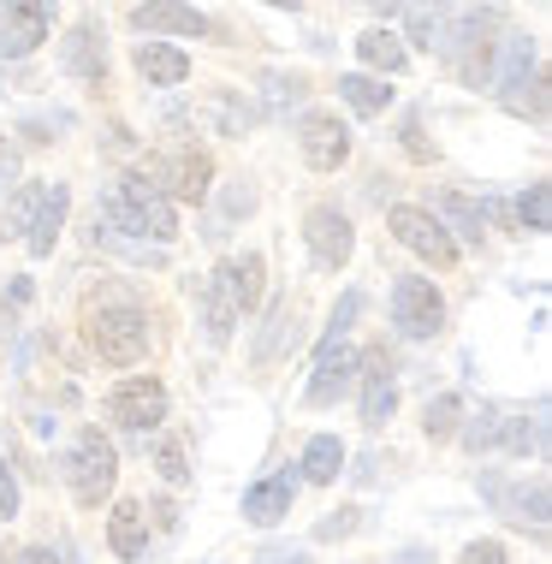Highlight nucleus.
<instances>
[{
	"mask_svg": "<svg viewBox=\"0 0 552 564\" xmlns=\"http://www.w3.org/2000/svg\"><path fill=\"white\" fill-rule=\"evenodd\" d=\"M12 178H19V149L0 143V191H12Z\"/></svg>",
	"mask_w": 552,
	"mask_h": 564,
	"instance_id": "36",
	"label": "nucleus"
},
{
	"mask_svg": "<svg viewBox=\"0 0 552 564\" xmlns=\"http://www.w3.org/2000/svg\"><path fill=\"white\" fill-rule=\"evenodd\" d=\"M280 345H291V310H285V303L273 310V322H268V333H262V345H256V362H273V357H280Z\"/></svg>",
	"mask_w": 552,
	"mask_h": 564,
	"instance_id": "31",
	"label": "nucleus"
},
{
	"mask_svg": "<svg viewBox=\"0 0 552 564\" xmlns=\"http://www.w3.org/2000/svg\"><path fill=\"white\" fill-rule=\"evenodd\" d=\"M155 469H161V476L166 481H191V440H184V434H166L161 440V452H155Z\"/></svg>",
	"mask_w": 552,
	"mask_h": 564,
	"instance_id": "27",
	"label": "nucleus"
},
{
	"mask_svg": "<svg viewBox=\"0 0 552 564\" xmlns=\"http://www.w3.org/2000/svg\"><path fill=\"white\" fill-rule=\"evenodd\" d=\"M291 499H297V476H291V469H280V476L256 481L250 494H243V517H250L256 529H268V523H280V517L291 511Z\"/></svg>",
	"mask_w": 552,
	"mask_h": 564,
	"instance_id": "13",
	"label": "nucleus"
},
{
	"mask_svg": "<svg viewBox=\"0 0 552 564\" xmlns=\"http://www.w3.org/2000/svg\"><path fill=\"white\" fill-rule=\"evenodd\" d=\"M143 178L166 196V203H203V196H208V178H214V161H208V149L166 143V149H155V155H149Z\"/></svg>",
	"mask_w": 552,
	"mask_h": 564,
	"instance_id": "3",
	"label": "nucleus"
},
{
	"mask_svg": "<svg viewBox=\"0 0 552 564\" xmlns=\"http://www.w3.org/2000/svg\"><path fill=\"white\" fill-rule=\"evenodd\" d=\"M59 59H66V72H72V78H89V84H101V72H107L101 30H96V24H78V30H66V42H59Z\"/></svg>",
	"mask_w": 552,
	"mask_h": 564,
	"instance_id": "15",
	"label": "nucleus"
},
{
	"mask_svg": "<svg viewBox=\"0 0 552 564\" xmlns=\"http://www.w3.org/2000/svg\"><path fill=\"white\" fill-rule=\"evenodd\" d=\"M303 161H310L315 173L345 166V161H350V131H345V119H333V113H310V119H303Z\"/></svg>",
	"mask_w": 552,
	"mask_h": 564,
	"instance_id": "11",
	"label": "nucleus"
},
{
	"mask_svg": "<svg viewBox=\"0 0 552 564\" xmlns=\"http://www.w3.org/2000/svg\"><path fill=\"white\" fill-rule=\"evenodd\" d=\"M101 215H107V226H119V232H137V238H155V243H173V238H178V208L166 203V196L149 185L143 173H131V178H119V185H107Z\"/></svg>",
	"mask_w": 552,
	"mask_h": 564,
	"instance_id": "2",
	"label": "nucleus"
},
{
	"mask_svg": "<svg viewBox=\"0 0 552 564\" xmlns=\"http://www.w3.org/2000/svg\"><path fill=\"white\" fill-rule=\"evenodd\" d=\"M464 564H505V546L499 541H469L464 546Z\"/></svg>",
	"mask_w": 552,
	"mask_h": 564,
	"instance_id": "33",
	"label": "nucleus"
},
{
	"mask_svg": "<svg viewBox=\"0 0 552 564\" xmlns=\"http://www.w3.org/2000/svg\"><path fill=\"white\" fill-rule=\"evenodd\" d=\"M107 416L119 422L126 434H149L166 422V387L155 375H131L113 387V399H107Z\"/></svg>",
	"mask_w": 552,
	"mask_h": 564,
	"instance_id": "5",
	"label": "nucleus"
},
{
	"mask_svg": "<svg viewBox=\"0 0 552 564\" xmlns=\"http://www.w3.org/2000/svg\"><path fill=\"white\" fill-rule=\"evenodd\" d=\"M392 322L404 339H434L440 327H446V303L427 280H398L392 285Z\"/></svg>",
	"mask_w": 552,
	"mask_h": 564,
	"instance_id": "7",
	"label": "nucleus"
},
{
	"mask_svg": "<svg viewBox=\"0 0 552 564\" xmlns=\"http://www.w3.org/2000/svg\"><path fill=\"white\" fill-rule=\"evenodd\" d=\"M387 226H392V238L404 243V250L427 256L434 268H452V262H457V243H452V232L440 226V215H427V208H416V203H398L392 215H387Z\"/></svg>",
	"mask_w": 552,
	"mask_h": 564,
	"instance_id": "6",
	"label": "nucleus"
},
{
	"mask_svg": "<svg viewBox=\"0 0 552 564\" xmlns=\"http://www.w3.org/2000/svg\"><path fill=\"white\" fill-rule=\"evenodd\" d=\"M398 564H434V558H422V553H404V558H398Z\"/></svg>",
	"mask_w": 552,
	"mask_h": 564,
	"instance_id": "40",
	"label": "nucleus"
},
{
	"mask_svg": "<svg viewBox=\"0 0 552 564\" xmlns=\"http://www.w3.org/2000/svg\"><path fill=\"white\" fill-rule=\"evenodd\" d=\"M66 208H72V191L66 185H48V196H42V208H36V226H30V256H48L59 232H66Z\"/></svg>",
	"mask_w": 552,
	"mask_h": 564,
	"instance_id": "19",
	"label": "nucleus"
},
{
	"mask_svg": "<svg viewBox=\"0 0 552 564\" xmlns=\"http://www.w3.org/2000/svg\"><path fill=\"white\" fill-rule=\"evenodd\" d=\"M357 517H362V511H333L327 523H315V541H345L350 529H357Z\"/></svg>",
	"mask_w": 552,
	"mask_h": 564,
	"instance_id": "32",
	"label": "nucleus"
},
{
	"mask_svg": "<svg viewBox=\"0 0 552 564\" xmlns=\"http://www.w3.org/2000/svg\"><path fill=\"white\" fill-rule=\"evenodd\" d=\"M113 476H119V452H113V440L96 434V429H84L78 440H72V452H66L72 499H78V506H101V499L113 494Z\"/></svg>",
	"mask_w": 552,
	"mask_h": 564,
	"instance_id": "4",
	"label": "nucleus"
},
{
	"mask_svg": "<svg viewBox=\"0 0 552 564\" xmlns=\"http://www.w3.org/2000/svg\"><path fill=\"white\" fill-rule=\"evenodd\" d=\"M84 339H89V350H96L101 362L131 369V362L143 357V345H149L143 303H137L126 285H101V292L84 303Z\"/></svg>",
	"mask_w": 552,
	"mask_h": 564,
	"instance_id": "1",
	"label": "nucleus"
},
{
	"mask_svg": "<svg viewBox=\"0 0 552 564\" xmlns=\"http://www.w3.org/2000/svg\"><path fill=\"white\" fill-rule=\"evenodd\" d=\"M203 310H208V339L214 345H226V339H232V327H238V310H232V303H226V292H220V285H203Z\"/></svg>",
	"mask_w": 552,
	"mask_h": 564,
	"instance_id": "25",
	"label": "nucleus"
},
{
	"mask_svg": "<svg viewBox=\"0 0 552 564\" xmlns=\"http://www.w3.org/2000/svg\"><path fill=\"white\" fill-rule=\"evenodd\" d=\"M446 12H452V0H416L410 7V42L416 48H440L446 42Z\"/></svg>",
	"mask_w": 552,
	"mask_h": 564,
	"instance_id": "23",
	"label": "nucleus"
},
{
	"mask_svg": "<svg viewBox=\"0 0 552 564\" xmlns=\"http://www.w3.org/2000/svg\"><path fill=\"white\" fill-rule=\"evenodd\" d=\"M499 59H487V84L494 89H511V84H523L529 78V59H534V36H505L494 42Z\"/></svg>",
	"mask_w": 552,
	"mask_h": 564,
	"instance_id": "20",
	"label": "nucleus"
},
{
	"mask_svg": "<svg viewBox=\"0 0 552 564\" xmlns=\"http://www.w3.org/2000/svg\"><path fill=\"white\" fill-rule=\"evenodd\" d=\"M368 7H375L380 19H387V12H398V7H404V0H368Z\"/></svg>",
	"mask_w": 552,
	"mask_h": 564,
	"instance_id": "39",
	"label": "nucleus"
},
{
	"mask_svg": "<svg viewBox=\"0 0 552 564\" xmlns=\"http://www.w3.org/2000/svg\"><path fill=\"white\" fill-rule=\"evenodd\" d=\"M48 42V0H7L0 7V59H24Z\"/></svg>",
	"mask_w": 552,
	"mask_h": 564,
	"instance_id": "8",
	"label": "nucleus"
},
{
	"mask_svg": "<svg viewBox=\"0 0 552 564\" xmlns=\"http://www.w3.org/2000/svg\"><path fill=\"white\" fill-rule=\"evenodd\" d=\"M517 220H523L529 232H546V220H552V196H546V185H529V191H523V203H517Z\"/></svg>",
	"mask_w": 552,
	"mask_h": 564,
	"instance_id": "30",
	"label": "nucleus"
},
{
	"mask_svg": "<svg viewBox=\"0 0 552 564\" xmlns=\"http://www.w3.org/2000/svg\"><path fill=\"white\" fill-rule=\"evenodd\" d=\"M262 256H238V262H220V273H214V285L226 292V303H232L238 315H250L256 303H262Z\"/></svg>",
	"mask_w": 552,
	"mask_h": 564,
	"instance_id": "14",
	"label": "nucleus"
},
{
	"mask_svg": "<svg viewBox=\"0 0 552 564\" xmlns=\"http://www.w3.org/2000/svg\"><path fill=\"white\" fill-rule=\"evenodd\" d=\"M137 72H143L149 84L173 89V84L191 78V54L173 48V42H137Z\"/></svg>",
	"mask_w": 552,
	"mask_h": 564,
	"instance_id": "16",
	"label": "nucleus"
},
{
	"mask_svg": "<svg viewBox=\"0 0 552 564\" xmlns=\"http://www.w3.org/2000/svg\"><path fill=\"white\" fill-rule=\"evenodd\" d=\"M339 469H345V446H339L333 434H315L310 452H303V481H321V487H327Z\"/></svg>",
	"mask_w": 552,
	"mask_h": 564,
	"instance_id": "24",
	"label": "nucleus"
},
{
	"mask_svg": "<svg viewBox=\"0 0 552 564\" xmlns=\"http://www.w3.org/2000/svg\"><path fill=\"white\" fill-rule=\"evenodd\" d=\"M457 422H464V399H434L422 410V429H427V440H446V434H457Z\"/></svg>",
	"mask_w": 552,
	"mask_h": 564,
	"instance_id": "28",
	"label": "nucleus"
},
{
	"mask_svg": "<svg viewBox=\"0 0 552 564\" xmlns=\"http://www.w3.org/2000/svg\"><path fill=\"white\" fill-rule=\"evenodd\" d=\"M404 149H410V155H416V161H434V143H427V137H422V126H416V119H410V126H404Z\"/></svg>",
	"mask_w": 552,
	"mask_h": 564,
	"instance_id": "35",
	"label": "nucleus"
},
{
	"mask_svg": "<svg viewBox=\"0 0 552 564\" xmlns=\"http://www.w3.org/2000/svg\"><path fill=\"white\" fill-rule=\"evenodd\" d=\"M362 422L368 429H380V422L392 416V404H398V380L387 369V357H362Z\"/></svg>",
	"mask_w": 552,
	"mask_h": 564,
	"instance_id": "18",
	"label": "nucleus"
},
{
	"mask_svg": "<svg viewBox=\"0 0 552 564\" xmlns=\"http://www.w3.org/2000/svg\"><path fill=\"white\" fill-rule=\"evenodd\" d=\"M42 196H48V185H19L7 196V208H0V243H12V238H30V226H36V208H42Z\"/></svg>",
	"mask_w": 552,
	"mask_h": 564,
	"instance_id": "21",
	"label": "nucleus"
},
{
	"mask_svg": "<svg viewBox=\"0 0 552 564\" xmlns=\"http://www.w3.org/2000/svg\"><path fill=\"white\" fill-rule=\"evenodd\" d=\"M268 7H285V12H291V7H297V0H268Z\"/></svg>",
	"mask_w": 552,
	"mask_h": 564,
	"instance_id": "41",
	"label": "nucleus"
},
{
	"mask_svg": "<svg viewBox=\"0 0 552 564\" xmlns=\"http://www.w3.org/2000/svg\"><path fill=\"white\" fill-rule=\"evenodd\" d=\"M440 215L452 220V232L464 238V243H481V215H475L464 196H440Z\"/></svg>",
	"mask_w": 552,
	"mask_h": 564,
	"instance_id": "29",
	"label": "nucleus"
},
{
	"mask_svg": "<svg viewBox=\"0 0 552 564\" xmlns=\"http://www.w3.org/2000/svg\"><path fill=\"white\" fill-rule=\"evenodd\" d=\"M357 54H362V66H375V72H404V42H398L392 36V30H362V36H357Z\"/></svg>",
	"mask_w": 552,
	"mask_h": 564,
	"instance_id": "22",
	"label": "nucleus"
},
{
	"mask_svg": "<svg viewBox=\"0 0 552 564\" xmlns=\"http://www.w3.org/2000/svg\"><path fill=\"white\" fill-rule=\"evenodd\" d=\"M131 24L143 30V36H208V19L196 7H184V0H143V7H131Z\"/></svg>",
	"mask_w": 552,
	"mask_h": 564,
	"instance_id": "10",
	"label": "nucleus"
},
{
	"mask_svg": "<svg viewBox=\"0 0 552 564\" xmlns=\"http://www.w3.org/2000/svg\"><path fill=\"white\" fill-rule=\"evenodd\" d=\"M303 238H310V256L321 268H345L350 250H357V238H350V220L339 215V208L315 203L310 215H303Z\"/></svg>",
	"mask_w": 552,
	"mask_h": 564,
	"instance_id": "9",
	"label": "nucleus"
},
{
	"mask_svg": "<svg viewBox=\"0 0 552 564\" xmlns=\"http://www.w3.org/2000/svg\"><path fill=\"white\" fill-rule=\"evenodd\" d=\"M362 369V357L350 350L345 339H327L321 345V357H315V380H310V404H327V399H339V392L350 387V375Z\"/></svg>",
	"mask_w": 552,
	"mask_h": 564,
	"instance_id": "12",
	"label": "nucleus"
},
{
	"mask_svg": "<svg viewBox=\"0 0 552 564\" xmlns=\"http://www.w3.org/2000/svg\"><path fill=\"white\" fill-rule=\"evenodd\" d=\"M24 564H59V553H48V546H30Z\"/></svg>",
	"mask_w": 552,
	"mask_h": 564,
	"instance_id": "38",
	"label": "nucleus"
},
{
	"mask_svg": "<svg viewBox=\"0 0 552 564\" xmlns=\"http://www.w3.org/2000/svg\"><path fill=\"white\" fill-rule=\"evenodd\" d=\"M339 96H345V108H357V113H380L392 101V89H380L375 78H357V72H350V78H339Z\"/></svg>",
	"mask_w": 552,
	"mask_h": 564,
	"instance_id": "26",
	"label": "nucleus"
},
{
	"mask_svg": "<svg viewBox=\"0 0 552 564\" xmlns=\"http://www.w3.org/2000/svg\"><path fill=\"white\" fill-rule=\"evenodd\" d=\"M0 517H19V481H12L7 464H0Z\"/></svg>",
	"mask_w": 552,
	"mask_h": 564,
	"instance_id": "34",
	"label": "nucleus"
},
{
	"mask_svg": "<svg viewBox=\"0 0 552 564\" xmlns=\"http://www.w3.org/2000/svg\"><path fill=\"white\" fill-rule=\"evenodd\" d=\"M107 546L119 558H143L149 546V523H143V499H119L113 517H107Z\"/></svg>",
	"mask_w": 552,
	"mask_h": 564,
	"instance_id": "17",
	"label": "nucleus"
},
{
	"mask_svg": "<svg viewBox=\"0 0 552 564\" xmlns=\"http://www.w3.org/2000/svg\"><path fill=\"white\" fill-rule=\"evenodd\" d=\"M256 564H310V553H297V546H291V553H285V546H268Z\"/></svg>",
	"mask_w": 552,
	"mask_h": 564,
	"instance_id": "37",
	"label": "nucleus"
}]
</instances>
